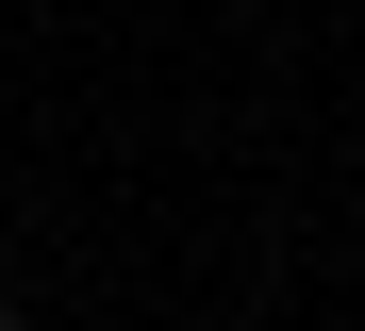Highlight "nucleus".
Wrapping results in <instances>:
<instances>
[{
    "instance_id": "1",
    "label": "nucleus",
    "mask_w": 365,
    "mask_h": 331,
    "mask_svg": "<svg viewBox=\"0 0 365 331\" xmlns=\"http://www.w3.org/2000/svg\"><path fill=\"white\" fill-rule=\"evenodd\" d=\"M0 331H34V315H0Z\"/></svg>"
}]
</instances>
